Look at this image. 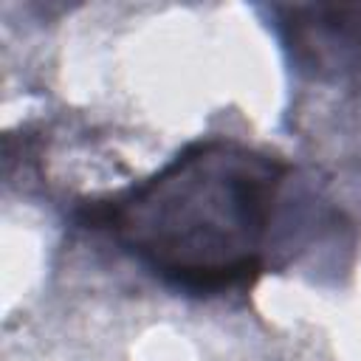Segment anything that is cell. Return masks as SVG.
<instances>
[{"instance_id":"obj_1","label":"cell","mask_w":361,"mask_h":361,"mask_svg":"<svg viewBox=\"0 0 361 361\" xmlns=\"http://www.w3.org/2000/svg\"><path fill=\"white\" fill-rule=\"evenodd\" d=\"M282 155L209 135L180 147L152 175L76 212L141 271L172 290L223 296L251 288L293 257L313 214Z\"/></svg>"},{"instance_id":"obj_2","label":"cell","mask_w":361,"mask_h":361,"mask_svg":"<svg viewBox=\"0 0 361 361\" xmlns=\"http://www.w3.org/2000/svg\"><path fill=\"white\" fill-rule=\"evenodd\" d=\"M271 28L290 68L324 87L361 96V6L293 3L271 6Z\"/></svg>"}]
</instances>
